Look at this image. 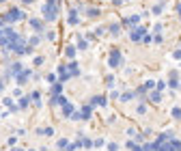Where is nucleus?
<instances>
[{"label":"nucleus","instance_id":"f3484780","mask_svg":"<svg viewBox=\"0 0 181 151\" xmlns=\"http://www.w3.org/2000/svg\"><path fill=\"white\" fill-rule=\"evenodd\" d=\"M142 86H144V88H147V91H151V88H153V86H157V82H155V80H147V82H144Z\"/></svg>","mask_w":181,"mask_h":151},{"label":"nucleus","instance_id":"9d476101","mask_svg":"<svg viewBox=\"0 0 181 151\" xmlns=\"http://www.w3.org/2000/svg\"><path fill=\"white\" fill-rule=\"evenodd\" d=\"M108 30H110V35L119 37V35H121V26H119V24H110V26H108Z\"/></svg>","mask_w":181,"mask_h":151},{"label":"nucleus","instance_id":"f8f14e48","mask_svg":"<svg viewBox=\"0 0 181 151\" xmlns=\"http://www.w3.org/2000/svg\"><path fill=\"white\" fill-rule=\"evenodd\" d=\"M63 114H65V117H74V106L65 104V106H63Z\"/></svg>","mask_w":181,"mask_h":151},{"label":"nucleus","instance_id":"c9c22d12","mask_svg":"<svg viewBox=\"0 0 181 151\" xmlns=\"http://www.w3.org/2000/svg\"><path fill=\"white\" fill-rule=\"evenodd\" d=\"M24 2H32V0H24Z\"/></svg>","mask_w":181,"mask_h":151},{"label":"nucleus","instance_id":"4be33fe9","mask_svg":"<svg viewBox=\"0 0 181 151\" xmlns=\"http://www.w3.org/2000/svg\"><path fill=\"white\" fill-rule=\"evenodd\" d=\"M86 13H88V17H97L99 15V9H88Z\"/></svg>","mask_w":181,"mask_h":151},{"label":"nucleus","instance_id":"6ab92c4d","mask_svg":"<svg viewBox=\"0 0 181 151\" xmlns=\"http://www.w3.org/2000/svg\"><path fill=\"white\" fill-rule=\"evenodd\" d=\"M136 112H138V114H144V112H147V106H144V104H138V106H136Z\"/></svg>","mask_w":181,"mask_h":151},{"label":"nucleus","instance_id":"412c9836","mask_svg":"<svg viewBox=\"0 0 181 151\" xmlns=\"http://www.w3.org/2000/svg\"><path fill=\"white\" fill-rule=\"evenodd\" d=\"M28 102H30V97H22V99H20V108H26Z\"/></svg>","mask_w":181,"mask_h":151},{"label":"nucleus","instance_id":"1a4fd4ad","mask_svg":"<svg viewBox=\"0 0 181 151\" xmlns=\"http://www.w3.org/2000/svg\"><path fill=\"white\" fill-rule=\"evenodd\" d=\"M22 71H24V65L22 63H13L11 69H9V74H13V76H20Z\"/></svg>","mask_w":181,"mask_h":151},{"label":"nucleus","instance_id":"7ed1b4c3","mask_svg":"<svg viewBox=\"0 0 181 151\" xmlns=\"http://www.w3.org/2000/svg\"><path fill=\"white\" fill-rule=\"evenodd\" d=\"M144 35H147V30H144L142 26H136V28H132V32H129V39L138 43V41H142V39H144Z\"/></svg>","mask_w":181,"mask_h":151},{"label":"nucleus","instance_id":"72a5a7b5","mask_svg":"<svg viewBox=\"0 0 181 151\" xmlns=\"http://www.w3.org/2000/svg\"><path fill=\"white\" fill-rule=\"evenodd\" d=\"M177 13H179V20H181V4L177 7Z\"/></svg>","mask_w":181,"mask_h":151},{"label":"nucleus","instance_id":"20e7f679","mask_svg":"<svg viewBox=\"0 0 181 151\" xmlns=\"http://www.w3.org/2000/svg\"><path fill=\"white\" fill-rule=\"evenodd\" d=\"M56 13H58V9H56V4H45L43 7V17L45 20H54V17H56Z\"/></svg>","mask_w":181,"mask_h":151},{"label":"nucleus","instance_id":"cd10ccee","mask_svg":"<svg viewBox=\"0 0 181 151\" xmlns=\"http://www.w3.org/2000/svg\"><path fill=\"white\" fill-rule=\"evenodd\" d=\"M93 145H95V147H104L106 143H104V138H99V140H95V143H93Z\"/></svg>","mask_w":181,"mask_h":151},{"label":"nucleus","instance_id":"f03ea898","mask_svg":"<svg viewBox=\"0 0 181 151\" xmlns=\"http://www.w3.org/2000/svg\"><path fill=\"white\" fill-rule=\"evenodd\" d=\"M121 65H123V56H121V52L116 50V48H112V52H110V67L116 69V67H121Z\"/></svg>","mask_w":181,"mask_h":151},{"label":"nucleus","instance_id":"c756f323","mask_svg":"<svg viewBox=\"0 0 181 151\" xmlns=\"http://www.w3.org/2000/svg\"><path fill=\"white\" fill-rule=\"evenodd\" d=\"M108 149H110V151H116V149H119V145H116V143H110V145H108Z\"/></svg>","mask_w":181,"mask_h":151},{"label":"nucleus","instance_id":"7c9ffc66","mask_svg":"<svg viewBox=\"0 0 181 151\" xmlns=\"http://www.w3.org/2000/svg\"><path fill=\"white\" fill-rule=\"evenodd\" d=\"M142 41H144V43H151V41H153V37H151V35H144V39H142Z\"/></svg>","mask_w":181,"mask_h":151},{"label":"nucleus","instance_id":"6e6552de","mask_svg":"<svg viewBox=\"0 0 181 151\" xmlns=\"http://www.w3.org/2000/svg\"><path fill=\"white\" fill-rule=\"evenodd\" d=\"M162 99V93L160 91H151L149 95H147V102H151V104H157Z\"/></svg>","mask_w":181,"mask_h":151},{"label":"nucleus","instance_id":"39448f33","mask_svg":"<svg viewBox=\"0 0 181 151\" xmlns=\"http://www.w3.org/2000/svg\"><path fill=\"white\" fill-rule=\"evenodd\" d=\"M181 82H179V76H177V71H170V78H168V86L170 88H177Z\"/></svg>","mask_w":181,"mask_h":151},{"label":"nucleus","instance_id":"2f4dec72","mask_svg":"<svg viewBox=\"0 0 181 151\" xmlns=\"http://www.w3.org/2000/svg\"><path fill=\"white\" fill-rule=\"evenodd\" d=\"M35 65H43V56H37V58H35Z\"/></svg>","mask_w":181,"mask_h":151},{"label":"nucleus","instance_id":"dca6fc26","mask_svg":"<svg viewBox=\"0 0 181 151\" xmlns=\"http://www.w3.org/2000/svg\"><path fill=\"white\" fill-rule=\"evenodd\" d=\"M134 97H136V91H127V93L121 95V102H129V99H134Z\"/></svg>","mask_w":181,"mask_h":151},{"label":"nucleus","instance_id":"393cba45","mask_svg":"<svg viewBox=\"0 0 181 151\" xmlns=\"http://www.w3.org/2000/svg\"><path fill=\"white\" fill-rule=\"evenodd\" d=\"M74 54H76V48L69 46V48H67V56H74Z\"/></svg>","mask_w":181,"mask_h":151},{"label":"nucleus","instance_id":"ddd939ff","mask_svg":"<svg viewBox=\"0 0 181 151\" xmlns=\"http://www.w3.org/2000/svg\"><path fill=\"white\" fill-rule=\"evenodd\" d=\"M90 112H93V106H84V108H82V121L90 119Z\"/></svg>","mask_w":181,"mask_h":151},{"label":"nucleus","instance_id":"473e14b6","mask_svg":"<svg viewBox=\"0 0 181 151\" xmlns=\"http://www.w3.org/2000/svg\"><path fill=\"white\" fill-rule=\"evenodd\" d=\"M175 58H181V48H179V50L175 52Z\"/></svg>","mask_w":181,"mask_h":151},{"label":"nucleus","instance_id":"2eb2a0df","mask_svg":"<svg viewBox=\"0 0 181 151\" xmlns=\"http://www.w3.org/2000/svg\"><path fill=\"white\" fill-rule=\"evenodd\" d=\"M30 26H32L35 30H39V32L43 30V22H41V20H30Z\"/></svg>","mask_w":181,"mask_h":151},{"label":"nucleus","instance_id":"aec40b11","mask_svg":"<svg viewBox=\"0 0 181 151\" xmlns=\"http://www.w3.org/2000/svg\"><path fill=\"white\" fill-rule=\"evenodd\" d=\"M164 88H166V82H164V80H160V82H157V86H155V91H164Z\"/></svg>","mask_w":181,"mask_h":151},{"label":"nucleus","instance_id":"a211bd4d","mask_svg":"<svg viewBox=\"0 0 181 151\" xmlns=\"http://www.w3.org/2000/svg\"><path fill=\"white\" fill-rule=\"evenodd\" d=\"M67 67H69V71L74 74V76H78V74H80V69H78V65H76V63H69Z\"/></svg>","mask_w":181,"mask_h":151},{"label":"nucleus","instance_id":"0eeeda50","mask_svg":"<svg viewBox=\"0 0 181 151\" xmlns=\"http://www.w3.org/2000/svg\"><path fill=\"white\" fill-rule=\"evenodd\" d=\"M50 104H52V106H65V104H69V102L65 99V97H60V95H52Z\"/></svg>","mask_w":181,"mask_h":151},{"label":"nucleus","instance_id":"5701e85b","mask_svg":"<svg viewBox=\"0 0 181 151\" xmlns=\"http://www.w3.org/2000/svg\"><path fill=\"white\" fill-rule=\"evenodd\" d=\"M173 117H175V119H181V108H177V106H175V108H173Z\"/></svg>","mask_w":181,"mask_h":151},{"label":"nucleus","instance_id":"a878e982","mask_svg":"<svg viewBox=\"0 0 181 151\" xmlns=\"http://www.w3.org/2000/svg\"><path fill=\"white\" fill-rule=\"evenodd\" d=\"M39 97H41V95H39V93H37V91H35V93H32V95H30V99H35V102H37V104H39Z\"/></svg>","mask_w":181,"mask_h":151},{"label":"nucleus","instance_id":"e433bc0d","mask_svg":"<svg viewBox=\"0 0 181 151\" xmlns=\"http://www.w3.org/2000/svg\"><path fill=\"white\" fill-rule=\"evenodd\" d=\"M0 2H4V0H0Z\"/></svg>","mask_w":181,"mask_h":151},{"label":"nucleus","instance_id":"4468645a","mask_svg":"<svg viewBox=\"0 0 181 151\" xmlns=\"http://www.w3.org/2000/svg\"><path fill=\"white\" fill-rule=\"evenodd\" d=\"M162 11H164V0H160L157 4H153V15H160Z\"/></svg>","mask_w":181,"mask_h":151},{"label":"nucleus","instance_id":"b1692460","mask_svg":"<svg viewBox=\"0 0 181 151\" xmlns=\"http://www.w3.org/2000/svg\"><path fill=\"white\" fill-rule=\"evenodd\" d=\"M86 46H88V43H86L84 39H80V41H78V48H80V50H86Z\"/></svg>","mask_w":181,"mask_h":151},{"label":"nucleus","instance_id":"4c0bfd02","mask_svg":"<svg viewBox=\"0 0 181 151\" xmlns=\"http://www.w3.org/2000/svg\"><path fill=\"white\" fill-rule=\"evenodd\" d=\"M179 86H181V84H179Z\"/></svg>","mask_w":181,"mask_h":151},{"label":"nucleus","instance_id":"bb28decb","mask_svg":"<svg viewBox=\"0 0 181 151\" xmlns=\"http://www.w3.org/2000/svg\"><path fill=\"white\" fill-rule=\"evenodd\" d=\"M43 134H45V136H52V134H54V130H52V127H45V130H43Z\"/></svg>","mask_w":181,"mask_h":151},{"label":"nucleus","instance_id":"9b49d317","mask_svg":"<svg viewBox=\"0 0 181 151\" xmlns=\"http://www.w3.org/2000/svg\"><path fill=\"white\" fill-rule=\"evenodd\" d=\"M90 106H106V97H93V99H90Z\"/></svg>","mask_w":181,"mask_h":151},{"label":"nucleus","instance_id":"f257e3e1","mask_svg":"<svg viewBox=\"0 0 181 151\" xmlns=\"http://www.w3.org/2000/svg\"><path fill=\"white\" fill-rule=\"evenodd\" d=\"M4 24H11V22H20V20H24V13L20 11V9H11V11H9L4 17Z\"/></svg>","mask_w":181,"mask_h":151},{"label":"nucleus","instance_id":"423d86ee","mask_svg":"<svg viewBox=\"0 0 181 151\" xmlns=\"http://www.w3.org/2000/svg\"><path fill=\"white\" fill-rule=\"evenodd\" d=\"M30 74H32V71H30V69H24V71H22L20 76H17V78H15V82H17V84H24V82H26V80H28V78H30Z\"/></svg>","mask_w":181,"mask_h":151},{"label":"nucleus","instance_id":"c85d7f7f","mask_svg":"<svg viewBox=\"0 0 181 151\" xmlns=\"http://www.w3.org/2000/svg\"><path fill=\"white\" fill-rule=\"evenodd\" d=\"M39 41H41V37H32V39H30V46H37Z\"/></svg>","mask_w":181,"mask_h":151},{"label":"nucleus","instance_id":"f704fd0d","mask_svg":"<svg viewBox=\"0 0 181 151\" xmlns=\"http://www.w3.org/2000/svg\"><path fill=\"white\" fill-rule=\"evenodd\" d=\"M0 91H2V82H0Z\"/></svg>","mask_w":181,"mask_h":151}]
</instances>
